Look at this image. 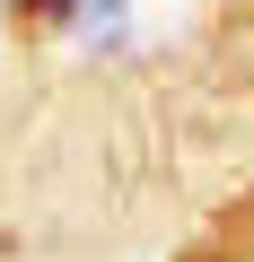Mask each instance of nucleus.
<instances>
[{"instance_id":"obj_1","label":"nucleus","mask_w":254,"mask_h":262,"mask_svg":"<svg viewBox=\"0 0 254 262\" xmlns=\"http://www.w3.org/2000/svg\"><path fill=\"white\" fill-rule=\"evenodd\" d=\"M245 262H254V253H245Z\"/></svg>"}]
</instances>
